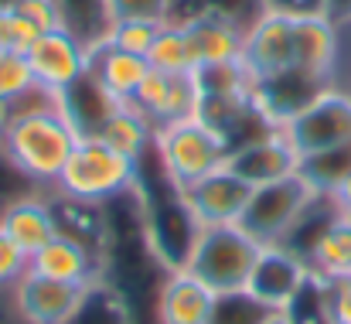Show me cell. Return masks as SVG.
<instances>
[{
	"mask_svg": "<svg viewBox=\"0 0 351 324\" xmlns=\"http://www.w3.org/2000/svg\"><path fill=\"white\" fill-rule=\"evenodd\" d=\"M136 185H140V164L106 147L99 137H93L75 143L51 188L82 205H110L136 192Z\"/></svg>",
	"mask_w": 351,
	"mask_h": 324,
	"instance_id": "cell-1",
	"label": "cell"
},
{
	"mask_svg": "<svg viewBox=\"0 0 351 324\" xmlns=\"http://www.w3.org/2000/svg\"><path fill=\"white\" fill-rule=\"evenodd\" d=\"M232 140L205 116H188L154 130V154L164 174L184 192L226 164Z\"/></svg>",
	"mask_w": 351,
	"mask_h": 324,
	"instance_id": "cell-2",
	"label": "cell"
},
{
	"mask_svg": "<svg viewBox=\"0 0 351 324\" xmlns=\"http://www.w3.org/2000/svg\"><path fill=\"white\" fill-rule=\"evenodd\" d=\"M79 137L75 130L65 123L62 113H27L17 116L10 123V130L0 137V147L7 150V157L38 185V188H51L69 161V154L75 150Z\"/></svg>",
	"mask_w": 351,
	"mask_h": 324,
	"instance_id": "cell-3",
	"label": "cell"
},
{
	"mask_svg": "<svg viewBox=\"0 0 351 324\" xmlns=\"http://www.w3.org/2000/svg\"><path fill=\"white\" fill-rule=\"evenodd\" d=\"M256 256H259V242L239 222L202 225L181 270L198 277L215 294H235L245 290Z\"/></svg>",
	"mask_w": 351,
	"mask_h": 324,
	"instance_id": "cell-4",
	"label": "cell"
},
{
	"mask_svg": "<svg viewBox=\"0 0 351 324\" xmlns=\"http://www.w3.org/2000/svg\"><path fill=\"white\" fill-rule=\"evenodd\" d=\"M321 192L297 171L290 178H280L273 185H259L252 188V198L245 205V212L239 218V225L259 242V246H273L283 242L290 235V229L297 225V218L307 212V205L317 198Z\"/></svg>",
	"mask_w": 351,
	"mask_h": 324,
	"instance_id": "cell-5",
	"label": "cell"
},
{
	"mask_svg": "<svg viewBox=\"0 0 351 324\" xmlns=\"http://www.w3.org/2000/svg\"><path fill=\"white\" fill-rule=\"evenodd\" d=\"M287 140L293 143V150L304 157L341 147L351 140V93L348 89H324L321 96H314L304 109H297L283 126Z\"/></svg>",
	"mask_w": 351,
	"mask_h": 324,
	"instance_id": "cell-6",
	"label": "cell"
},
{
	"mask_svg": "<svg viewBox=\"0 0 351 324\" xmlns=\"http://www.w3.org/2000/svg\"><path fill=\"white\" fill-rule=\"evenodd\" d=\"M252 82L273 79L287 69H293V17L259 10L245 27V45L239 58Z\"/></svg>",
	"mask_w": 351,
	"mask_h": 324,
	"instance_id": "cell-7",
	"label": "cell"
},
{
	"mask_svg": "<svg viewBox=\"0 0 351 324\" xmlns=\"http://www.w3.org/2000/svg\"><path fill=\"white\" fill-rule=\"evenodd\" d=\"M226 167L235 178H242L245 185L259 188V185H273L280 178H290L300 171V154L293 150V143L287 140V133L280 126L235 143L226 157Z\"/></svg>",
	"mask_w": 351,
	"mask_h": 324,
	"instance_id": "cell-8",
	"label": "cell"
},
{
	"mask_svg": "<svg viewBox=\"0 0 351 324\" xmlns=\"http://www.w3.org/2000/svg\"><path fill=\"white\" fill-rule=\"evenodd\" d=\"M307 277H311L307 259L297 256L293 249L273 242V246H259V256L252 263V273H249L245 290L256 301H263L266 308L287 311V304L297 297V290L307 284Z\"/></svg>",
	"mask_w": 351,
	"mask_h": 324,
	"instance_id": "cell-9",
	"label": "cell"
},
{
	"mask_svg": "<svg viewBox=\"0 0 351 324\" xmlns=\"http://www.w3.org/2000/svg\"><path fill=\"white\" fill-rule=\"evenodd\" d=\"M130 106L140 109L150 119V126L157 130V126H167V123L198 116V109H202V89H198L195 72H188V76H167V72L150 69L147 79L140 82L136 96L130 100Z\"/></svg>",
	"mask_w": 351,
	"mask_h": 324,
	"instance_id": "cell-10",
	"label": "cell"
},
{
	"mask_svg": "<svg viewBox=\"0 0 351 324\" xmlns=\"http://www.w3.org/2000/svg\"><path fill=\"white\" fill-rule=\"evenodd\" d=\"M93 287V284H89ZM86 284H62V280H48L34 270H27L17 284H14V304L24 314L27 324H65L79 304L86 301Z\"/></svg>",
	"mask_w": 351,
	"mask_h": 324,
	"instance_id": "cell-11",
	"label": "cell"
},
{
	"mask_svg": "<svg viewBox=\"0 0 351 324\" xmlns=\"http://www.w3.org/2000/svg\"><path fill=\"white\" fill-rule=\"evenodd\" d=\"M188 34L191 55L202 65H226V62H239L242 58V45H245V21L226 14V10H202L191 17L178 21Z\"/></svg>",
	"mask_w": 351,
	"mask_h": 324,
	"instance_id": "cell-12",
	"label": "cell"
},
{
	"mask_svg": "<svg viewBox=\"0 0 351 324\" xmlns=\"http://www.w3.org/2000/svg\"><path fill=\"white\" fill-rule=\"evenodd\" d=\"M181 195H184V202H188V209H191L198 225H226V222H239L242 218L249 198H252V185L235 178L232 171L222 164L219 171H212L202 181H195Z\"/></svg>",
	"mask_w": 351,
	"mask_h": 324,
	"instance_id": "cell-13",
	"label": "cell"
},
{
	"mask_svg": "<svg viewBox=\"0 0 351 324\" xmlns=\"http://www.w3.org/2000/svg\"><path fill=\"white\" fill-rule=\"evenodd\" d=\"M58 103H62V116L65 123L75 130L79 140H93L103 133V126L119 113L117 96L86 69L75 82H69L65 89H58Z\"/></svg>",
	"mask_w": 351,
	"mask_h": 324,
	"instance_id": "cell-14",
	"label": "cell"
},
{
	"mask_svg": "<svg viewBox=\"0 0 351 324\" xmlns=\"http://www.w3.org/2000/svg\"><path fill=\"white\" fill-rule=\"evenodd\" d=\"M24 55L34 72V82H41L48 89H65L69 82H75L86 72V48L62 27L38 34Z\"/></svg>",
	"mask_w": 351,
	"mask_h": 324,
	"instance_id": "cell-15",
	"label": "cell"
},
{
	"mask_svg": "<svg viewBox=\"0 0 351 324\" xmlns=\"http://www.w3.org/2000/svg\"><path fill=\"white\" fill-rule=\"evenodd\" d=\"M34 273L48 277V280H62V284H96L103 280V256L93 253L86 242L58 232L55 239H48L34 256H31V266Z\"/></svg>",
	"mask_w": 351,
	"mask_h": 324,
	"instance_id": "cell-16",
	"label": "cell"
},
{
	"mask_svg": "<svg viewBox=\"0 0 351 324\" xmlns=\"http://www.w3.org/2000/svg\"><path fill=\"white\" fill-rule=\"evenodd\" d=\"M215 297L219 294L188 270H171L154 304V324H208Z\"/></svg>",
	"mask_w": 351,
	"mask_h": 324,
	"instance_id": "cell-17",
	"label": "cell"
},
{
	"mask_svg": "<svg viewBox=\"0 0 351 324\" xmlns=\"http://www.w3.org/2000/svg\"><path fill=\"white\" fill-rule=\"evenodd\" d=\"M86 69L117 96L119 103H130L136 96L140 82L147 79L150 62L140 58V55L123 51V48L110 45V41H103V45H96V48L86 51Z\"/></svg>",
	"mask_w": 351,
	"mask_h": 324,
	"instance_id": "cell-18",
	"label": "cell"
},
{
	"mask_svg": "<svg viewBox=\"0 0 351 324\" xmlns=\"http://www.w3.org/2000/svg\"><path fill=\"white\" fill-rule=\"evenodd\" d=\"M0 229L27 253L34 256L48 239L58 235V218L48 198L41 195H27V198H17L14 205H7L0 212Z\"/></svg>",
	"mask_w": 351,
	"mask_h": 324,
	"instance_id": "cell-19",
	"label": "cell"
},
{
	"mask_svg": "<svg viewBox=\"0 0 351 324\" xmlns=\"http://www.w3.org/2000/svg\"><path fill=\"white\" fill-rule=\"evenodd\" d=\"M311 273L321 280H351V218L338 216L328 222V229L314 239L307 253Z\"/></svg>",
	"mask_w": 351,
	"mask_h": 324,
	"instance_id": "cell-20",
	"label": "cell"
},
{
	"mask_svg": "<svg viewBox=\"0 0 351 324\" xmlns=\"http://www.w3.org/2000/svg\"><path fill=\"white\" fill-rule=\"evenodd\" d=\"M58 7V27L69 31L86 51L103 45L113 27L110 0H55Z\"/></svg>",
	"mask_w": 351,
	"mask_h": 324,
	"instance_id": "cell-21",
	"label": "cell"
},
{
	"mask_svg": "<svg viewBox=\"0 0 351 324\" xmlns=\"http://www.w3.org/2000/svg\"><path fill=\"white\" fill-rule=\"evenodd\" d=\"M99 140L106 147H113L117 154H123V157H130V161L140 164V157H147V150L154 147V126H150V119L140 109L123 103L117 116L103 126Z\"/></svg>",
	"mask_w": 351,
	"mask_h": 324,
	"instance_id": "cell-22",
	"label": "cell"
},
{
	"mask_svg": "<svg viewBox=\"0 0 351 324\" xmlns=\"http://www.w3.org/2000/svg\"><path fill=\"white\" fill-rule=\"evenodd\" d=\"M147 62H150V69L167 72V76H188V72L198 69V62L191 55V45H188V34H184V27L178 21H164L160 24L157 41L147 51Z\"/></svg>",
	"mask_w": 351,
	"mask_h": 324,
	"instance_id": "cell-23",
	"label": "cell"
},
{
	"mask_svg": "<svg viewBox=\"0 0 351 324\" xmlns=\"http://www.w3.org/2000/svg\"><path fill=\"white\" fill-rule=\"evenodd\" d=\"M65 324H136L133 311L126 308V301L119 297V290L106 280H96L86 290V301L79 304V311Z\"/></svg>",
	"mask_w": 351,
	"mask_h": 324,
	"instance_id": "cell-24",
	"label": "cell"
},
{
	"mask_svg": "<svg viewBox=\"0 0 351 324\" xmlns=\"http://www.w3.org/2000/svg\"><path fill=\"white\" fill-rule=\"evenodd\" d=\"M300 174L321 192L328 195L345 174H351V140L341 147H331V150H321V154H311L300 161Z\"/></svg>",
	"mask_w": 351,
	"mask_h": 324,
	"instance_id": "cell-25",
	"label": "cell"
},
{
	"mask_svg": "<svg viewBox=\"0 0 351 324\" xmlns=\"http://www.w3.org/2000/svg\"><path fill=\"white\" fill-rule=\"evenodd\" d=\"M283 314L293 324H335L331 321V308H328V280L311 273L307 284L297 290V297L287 304Z\"/></svg>",
	"mask_w": 351,
	"mask_h": 324,
	"instance_id": "cell-26",
	"label": "cell"
},
{
	"mask_svg": "<svg viewBox=\"0 0 351 324\" xmlns=\"http://www.w3.org/2000/svg\"><path fill=\"white\" fill-rule=\"evenodd\" d=\"M276 311L266 308L263 301H256L249 290H235V294H219L215 297V311L208 324H266Z\"/></svg>",
	"mask_w": 351,
	"mask_h": 324,
	"instance_id": "cell-27",
	"label": "cell"
},
{
	"mask_svg": "<svg viewBox=\"0 0 351 324\" xmlns=\"http://www.w3.org/2000/svg\"><path fill=\"white\" fill-rule=\"evenodd\" d=\"M160 24L164 21H143V17H119L113 21V27H110V45H117L123 51H130V55H140V58H147V51H150V45L157 41V31H160Z\"/></svg>",
	"mask_w": 351,
	"mask_h": 324,
	"instance_id": "cell-28",
	"label": "cell"
},
{
	"mask_svg": "<svg viewBox=\"0 0 351 324\" xmlns=\"http://www.w3.org/2000/svg\"><path fill=\"white\" fill-rule=\"evenodd\" d=\"M34 86V72L24 51H0V100H14Z\"/></svg>",
	"mask_w": 351,
	"mask_h": 324,
	"instance_id": "cell-29",
	"label": "cell"
},
{
	"mask_svg": "<svg viewBox=\"0 0 351 324\" xmlns=\"http://www.w3.org/2000/svg\"><path fill=\"white\" fill-rule=\"evenodd\" d=\"M27 195H38V185L7 157V150L0 147V212L7 205H14L17 198H27Z\"/></svg>",
	"mask_w": 351,
	"mask_h": 324,
	"instance_id": "cell-30",
	"label": "cell"
},
{
	"mask_svg": "<svg viewBox=\"0 0 351 324\" xmlns=\"http://www.w3.org/2000/svg\"><path fill=\"white\" fill-rule=\"evenodd\" d=\"M41 31L17 10H0V51H27Z\"/></svg>",
	"mask_w": 351,
	"mask_h": 324,
	"instance_id": "cell-31",
	"label": "cell"
},
{
	"mask_svg": "<svg viewBox=\"0 0 351 324\" xmlns=\"http://www.w3.org/2000/svg\"><path fill=\"white\" fill-rule=\"evenodd\" d=\"M31 256L0 229V290H14V284L27 273Z\"/></svg>",
	"mask_w": 351,
	"mask_h": 324,
	"instance_id": "cell-32",
	"label": "cell"
},
{
	"mask_svg": "<svg viewBox=\"0 0 351 324\" xmlns=\"http://www.w3.org/2000/svg\"><path fill=\"white\" fill-rule=\"evenodd\" d=\"M113 21L119 17H143V21H171L174 0H110Z\"/></svg>",
	"mask_w": 351,
	"mask_h": 324,
	"instance_id": "cell-33",
	"label": "cell"
},
{
	"mask_svg": "<svg viewBox=\"0 0 351 324\" xmlns=\"http://www.w3.org/2000/svg\"><path fill=\"white\" fill-rule=\"evenodd\" d=\"M17 14H21V17H27L41 34L58 27V7H55V0H21Z\"/></svg>",
	"mask_w": 351,
	"mask_h": 324,
	"instance_id": "cell-34",
	"label": "cell"
},
{
	"mask_svg": "<svg viewBox=\"0 0 351 324\" xmlns=\"http://www.w3.org/2000/svg\"><path fill=\"white\" fill-rule=\"evenodd\" d=\"M259 10L287 14V17H314L324 14V0H256Z\"/></svg>",
	"mask_w": 351,
	"mask_h": 324,
	"instance_id": "cell-35",
	"label": "cell"
},
{
	"mask_svg": "<svg viewBox=\"0 0 351 324\" xmlns=\"http://www.w3.org/2000/svg\"><path fill=\"white\" fill-rule=\"evenodd\" d=\"M328 308H331L335 324H351V280H331L328 284Z\"/></svg>",
	"mask_w": 351,
	"mask_h": 324,
	"instance_id": "cell-36",
	"label": "cell"
},
{
	"mask_svg": "<svg viewBox=\"0 0 351 324\" xmlns=\"http://www.w3.org/2000/svg\"><path fill=\"white\" fill-rule=\"evenodd\" d=\"M328 198H331V205H335V212H338V216L351 218V174H345V178L328 192Z\"/></svg>",
	"mask_w": 351,
	"mask_h": 324,
	"instance_id": "cell-37",
	"label": "cell"
},
{
	"mask_svg": "<svg viewBox=\"0 0 351 324\" xmlns=\"http://www.w3.org/2000/svg\"><path fill=\"white\" fill-rule=\"evenodd\" d=\"M324 17L335 21L338 27L351 24V0H324Z\"/></svg>",
	"mask_w": 351,
	"mask_h": 324,
	"instance_id": "cell-38",
	"label": "cell"
},
{
	"mask_svg": "<svg viewBox=\"0 0 351 324\" xmlns=\"http://www.w3.org/2000/svg\"><path fill=\"white\" fill-rule=\"evenodd\" d=\"M0 324H27L24 321V314L17 311L10 290H0Z\"/></svg>",
	"mask_w": 351,
	"mask_h": 324,
	"instance_id": "cell-39",
	"label": "cell"
},
{
	"mask_svg": "<svg viewBox=\"0 0 351 324\" xmlns=\"http://www.w3.org/2000/svg\"><path fill=\"white\" fill-rule=\"evenodd\" d=\"M266 324H293V321H290V318H287L283 311H276V314H273V318H269Z\"/></svg>",
	"mask_w": 351,
	"mask_h": 324,
	"instance_id": "cell-40",
	"label": "cell"
},
{
	"mask_svg": "<svg viewBox=\"0 0 351 324\" xmlns=\"http://www.w3.org/2000/svg\"><path fill=\"white\" fill-rule=\"evenodd\" d=\"M21 0H0V10H17Z\"/></svg>",
	"mask_w": 351,
	"mask_h": 324,
	"instance_id": "cell-41",
	"label": "cell"
}]
</instances>
